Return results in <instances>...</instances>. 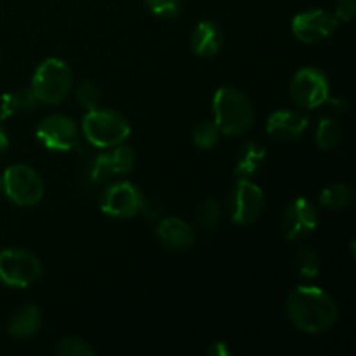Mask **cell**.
Masks as SVG:
<instances>
[{"label":"cell","instance_id":"8","mask_svg":"<svg viewBox=\"0 0 356 356\" xmlns=\"http://www.w3.org/2000/svg\"><path fill=\"white\" fill-rule=\"evenodd\" d=\"M264 205V193L249 177L236 181L228 198L229 218L235 225H250L259 218Z\"/></svg>","mask_w":356,"mask_h":356},{"label":"cell","instance_id":"28","mask_svg":"<svg viewBox=\"0 0 356 356\" xmlns=\"http://www.w3.org/2000/svg\"><path fill=\"white\" fill-rule=\"evenodd\" d=\"M17 111L16 104V96L14 92H6L0 96V120H6V118L13 117Z\"/></svg>","mask_w":356,"mask_h":356},{"label":"cell","instance_id":"24","mask_svg":"<svg viewBox=\"0 0 356 356\" xmlns=\"http://www.w3.org/2000/svg\"><path fill=\"white\" fill-rule=\"evenodd\" d=\"M56 355L59 356H94L96 351L82 339L76 337H66L56 344Z\"/></svg>","mask_w":356,"mask_h":356},{"label":"cell","instance_id":"29","mask_svg":"<svg viewBox=\"0 0 356 356\" xmlns=\"http://www.w3.org/2000/svg\"><path fill=\"white\" fill-rule=\"evenodd\" d=\"M356 14V0H337L336 6V17L337 19L344 21H351Z\"/></svg>","mask_w":356,"mask_h":356},{"label":"cell","instance_id":"20","mask_svg":"<svg viewBox=\"0 0 356 356\" xmlns=\"http://www.w3.org/2000/svg\"><path fill=\"white\" fill-rule=\"evenodd\" d=\"M315 141L320 149H334L343 141V125L336 118H322L316 127Z\"/></svg>","mask_w":356,"mask_h":356},{"label":"cell","instance_id":"26","mask_svg":"<svg viewBox=\"0 0 356 356\" xmlns=\"http://www.w3.org/2000/svg\"><path fill=\"white\" fill-rule=\"evenodd\" d=\"M76 101H79L80 106L86 108L87 111L99 108V103H101L99 87H97L94 82H89V80L82 82L79 86V89H76Z\"/></svg>","mask_w":356,"mask_h":356},{"label":"cell","instance_id":"21","mask_svg":"<svg viewBox=\"0 0 356 356\" xmlns=\"http://www.w3.org/2000/svg\"><path fill=\"white\" fill-rule=\"evenodd\" d=\"M294 268L299 277L312 280L320 273V256L313 249H301L294 257Z\"/></svg>","mask_w":356,"mask_h":356},{"label":"cell","instance_id":"11","mask_svg":"<svg viewBox=\"0 0 356 356\" xmlns=\"http://www.w3.org/2000/svg\"><path fill=\"white\" fill-rule=\"evenodd\" d=\"M337 24L339 19L334 14L323 9H309L292 19V33L305 44H318L336 33Z\"/></svg>","mask_w":356,"mask_h":356},{"label":"cell","instance_id":"19","mask_svg":"<svg viewBox=\"0 0 356 356\" xmlns=\"http://www.w3.org/2000/svg\"><path fill=\"white\" fill-rule=\"evenodd\" d=\"M351 202H353V190L348 184H330L323 188L318 195V204L330 211L346 209Z\"/></svg>","mask_w":356,"mask_h":356},{"label":"cell","instance_id":"32","mask_svg":"<svg viewBox=\"0 0 356 356\" xmlns=\"http://www.w3.org/2000/svg\"><path fill=\"white\" fill-rule=\"evenodd\" d=\"M7 146H9V138H7V132L3 129V125L0 124V153L6 152Z\"/></svg>","mask_w":356,"mask_h":356},{"label":"cell","instance_id":"4","mask_svg":"<svg viewBox=\"0 0 356 356\" xmlns=\"http://www.w3.org/2000/svg\"><path fill=\"white\" fill-rule=\"evenodd\" d=\"M72 86L73 73L70 66L63 59L49 58L37 68L30 89L33 90L38 103L58 104L68 96Z\"/></svg>","mask_w":356,"mask_h":356},{"label":"cell","instance_id":"3","mask_svg":"<svg viewBox=\"0 0 356 356\" xmlns=\"http://www.w3.org/2000/svg\"><path fill=\"white\" fill-rule=\"evenodd\" d=\"M82 131L87 141L96 148H115L129 138L131 125L118 111L96 108L83 117Z\"/></svg>","mask_w":356,"mask_h":356},{"label":"cell","instance_id":"17","mask_svg":"<svg viewBox=\"0 0 356 356\" xmlns=\"http://www.w3.org/2000/svg\"><path fill=\"white\" fill-rule=\"evenodd\" d=\"M42 312L37 305H24L14 312L9 322L10 336L16 339H30L40 330Z\"/></svg>","mask_w":356,"mask_h":356},{"label":"cell","instance_id":"25","mask_svg":"<svg viewBox=\"0 0 356 356\" xmlns=\"http://www.w3.org/2000/svg\"><path fill=\"white\" fill-rule=\"evenodd\" d=\"M146 7L162 19H174L183 10V0H145Z\"/></svg>","mask_w":356,"mask_h":356},{"label":"cell","instance_id":"27","mask_svg":"<svg viewBox=\"0 0 356 356\" xmlns=\"http://www.w3.org/2000/svg\"><path fill=\"white\" fill-rule=\"evenodd\" d=\"M14 96H16V104H17V111H30L33 110L35 104L38 103L37 97H35L33 90L28 87V89H23V90H17V92H14Z\"/></svg>","mask_w":356,"mask_h":356},{"label":"cell","instance_id":"2","mask_svg":"<svg viewBox=\"0 0 356 356\" xmlns=\"http://www.w3.org/2000/svg\"><path fill=\"white\" fill-rule=\"evenodd\" d=\"M214 124L225 136H240L254 124V108L249 97L232 86L216 90L212 99Z\"/></svg>","mask_w":356,"mask_h":356},{"label":"cell","instance_id":"30","mask_svg":"<svg viewBox=\"0 0 356 356\" xmlns=\"http://www.w3.org/2000/svg\"><path fill=\"white\" fill-rule=\"evenodd\" d=\"M209 355L211 356H228L229 348L226 346V343L218 341V343H212V346L209 348Z\"/></svg>","mask_w":356,"mask_h":356},{"label":"cell","instance_id":"16","mask_svg":"<svg viewBox=\"0 0 356 356\" xmlns=\"http://www.w3.org/2000/svg\"><path fill=\"white\" fill-rule=\"evenodd\" d=\"M191 47L198 58H214L222 47V30L216 21L205 19L195 26L191 35Z\"/></svg>","mask_w":356,"mask_h":356},{"label":"cell","instance_id":"9","mask_svg":"<svg viewBox=\"0 0 356 356\" xmlns=\"http://www.w3.org/2000/svg\"><path fill=\"white\" fill-rule=\"evenodd\" d=\"M143 207H145V197L129 181H120L108 186L99 200L101 212L117 219L134 218L143 211Z\"/></svg>","mask_w":356,"mask_h":356},{"label":"cell","instance_id":"14","mask_svg":"<svg viewBox=\"0 0 356 356\" xmlns=\"http://www.w3.org/2000/svg\"><path fill=\"white\" fill-rule=\"evenodd\" d=\"M309 127V118L299 111L278 110L271 113L266 120V132L273 139L282 143H291L302 138Z\"/></svg>","mask_w":356,"mask_h":356},{"label":"cell","instance_id":"31","mask_svg":"<svg viewBox=\"0 0 356 356\" xmlns=\"http://www.w3.org/2000/svg\"><path fill=\"white\" fill-rule=\"evenodd\" d=\"M327 103L332 104V110L337 111V113H343V111L348 110V101L344 97H330L327 99Z\"/></svg>","mask_w":356,"mask_h":356},{"label":"cell","instance_id":"12","mask_svg":"<svg viewBox=\"0 0 356 356\" xmlns=\"http://www.w3.org/2000/svg\"><path fill=\"white\" fill-rule=\"evenodd\" d=\"M318 226V212L308 198H296L285 209L282 233L289 242H302Z\"/></svg>","mask_w":356,"mask_h":356},{"label":"cell","instance_id":"22","mask_svg":"<svg viewBox=\"0 0 356 356\" xmlns=\"http://www.w3.org/2000/svg\"><path fill=\"white\" fill-rule=\"evenodd\" d=\"M219 136H221V132H219L218 125H216L214 122L204 120L195 127L193 143L198 146V148L211 149L218 145Z\"/></svg>","mask_w":356,"mask_h":356},{"label":"cell","instance_id":"5","mask_svg":"<svg viewBox=\"0 0 356 356\" xmlns=\"http://www.w3.org/2000/svg\"><path fill=\"white\" fill-rule=\"evenodd\" d=\"M0 183L6 197L19 207H31L44 198V181L30 165L16 163L7 167Z\"/></svg>","mask_w":356,"mask_h":356},{"label":"cell","instance_id":"6","mask_svg":"<svg viewBox=\"0 0 356 356\" xmlns=\"http://www.w3.org/2000/svg\"><path fill=\"white\" fill-rule=\"evenodd\" d=\"M42 277V264L35 254L21 249L0 252V280L9 287L26 289Z\"/></svg>","mask_w":356,"mask_h":356},{"label":"cell","instance_id":"13","mask_svg":"<svg viewBox=\"0 0 356 356\" xmlns=\"http://www.w3.org/2000/svg\"><path fill=\"white\" fill-rule=\"evenodd\" d=\"M136 153L131 146H125L124 143L115 146V149L106 153H101L94 159L90 165L89 177L92 183H101L115 174H127L134 169Z\"/></svg>","mask_w":356,"mask_h":356},{"label":"cell","instance_id":"7","mask_svg":"<svg viewBox=\"0 0 356 356\" xmlns=\"http://www.w3.org/2000/svg\"><path fill=\"white\" fill-rule=\"evenodd\" d=\"M291 96L298 106L306 110L322 106L330 96L329 79L322 70L312 66L298 70L291 80Z\"/></svg>","mask_w":356,"mask_h":356},{"label":"cell","instance_id":"23","mask_svg":"<svg viewBox=\"0 0 356 356\" xmlns=\"http://www.w3.org/2000/svg\"><path fill=\"white\" fill-rule=\"evenodd\" d=\"M221 221V205L214 198H207L198 205V222L202 228L214 229Z\"/></svg>","mask_w":356,"mask_h":356},{"label":"cell","instance_id":"10","mask_svg":"<svg viewBox=\"0 0 356 356\" xmlns=\"http://www.w3.org/2000/svg\"><path fill=\"white\" fill-rule=\"evenodd\" d=\"M35 136L51 152H70L79 143V127L70 117L51 115L38 124Z\"/></svg>","mask_w":356,"mask_h":356},{"label":"cell","instance_id":"18","mask_svg":"<svg viewBox=\"0 0 356 356\" xmlns=\"http://www.w3.org/2000/svg\"><path fill=\"white\" fill-rule=\"evenodd\" d=\"M264 160H266V149H264V146L261 145V143L249 141L247 145H243L242 152H240L238 159H236V165H235L236 179L250 177L252 174H256L257 170L263 167Z\"/></svg>","mask_w":356,"mask_h":356},{"label":"cell","instance_id":"15","mask_svg":"<svg viewBox=\"0 0 356 356\" xmlns=\"http://www.w3.org/2000/svg\"><path fill=\"white\" fill-rule=\"evenodd\" d=\"M160 243L169 250H186L193 245L195 233L186 221L179 218H165L156 228Z\"/></svg>","mask_w":356,"mask_h":356},{"label":"cell","instance_id":"1","mask_svg":"<svg viewBox=\"0 0 356 356\" xmlns=\"http://www.w3.org/2000/svg\"><path fill=\"white\" fill-rule=\"evenodd\" d=\"M287 315L298 330L320 336L336 325L339 308L329 292L315 285H299L287 298Z\"/></svg>","mask_w":356,"mask_h":356}]
</instances>
